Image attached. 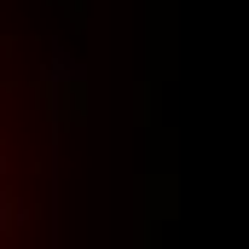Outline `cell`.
<instances>
[{
	"instance_id": "obj_1",
	"label": "cell",
	"mask_w": 249,
	"mask_h": 249,
	"mask_svg": "<svg viewBox=\"0 0 249 249\" xmlns=\"http://www.w3.org/2000/svg\"><path fill=\"white\" fill-rule=\"evenodd\" d=\"M0 249H47V139L18 70L0 64Z\"/></svg>"
}]
</instances>
